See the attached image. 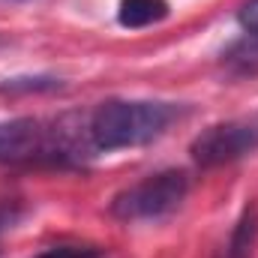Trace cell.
Returning <instances> with one entry per match:
<instances>
[{"label": "cell", "instance_id": "277c9868", "mask_svg": "<svg viewBox=\"0 0 258 258\" xmlns=\"http://www.w3.org/2000/svg\"><path fill=\"white\" fill-rule=\"evenodd\" d=\"M252 150H258V126L246 120H225V123L207 126L189 144V156L198 168L228 165L243 159Z\"/></svg>", "mask_w": 258, "mask_h": 258}, {"label": "cell", "instance_id": "6da1fadb", "mask_svg": "<svg viewBox=\"0 0 258 258\" xmlns=\"http://www.w3.org/2000/svg\"><path fill=\"white\" fill-rule=\"evenodd\" d=\"M183 108L162 99H108L87 117V138L96 153L141 147L165 135Z\"/></svg>", "mask_w": 258, "mask_h": 258}, {"label": "cell", "instance_id": "5b68a950", "mask_svg": "<svg viewBox=\"0 0 258 258\" xmlns=\"http://www.w3.org/2000/svg\"><path fill=\"white\" fill-rule=\"evenodd\" d=\"M255 246H258V204L249 201L243 207L240 219L234 222L228 240L216 252V258H255Z\"/></svg>", "mask_w": 258, "mask_h": 258}, {"label": "cell", "instance_id": "30bf717a", "mask_svg": "<svg viewBox=\"0 0 258 258\" xmlns=\"http://www.w3.org/2000/svg\"><path fill=\"white\" fill-rule=\"evenodd\" d=\"M21 219V204L18 201H0V237Z\"/></svg>", "mask_w": 258, "mask_h": 258}, {"label": "cell", "instance_id": "52a82bcc", "mask_svg": "<svg viewBox=\"0 0 258 258\" xmlns=\"http://www.w3.org/2000/svg\"><path fill=\"white\" fill-rule=\"evenodd\" d=\"M60 87H63V81L54 75H15V78H6L0 84V93L3 96H21V93H51Z\"/></svg>", "mask_w": 258, "mask_h": 258}, {"label": "cell", "instance_id": "ba28073f", "mask_svg": "<svg viewBox=\"0 0 258 258\" xmlns=\"http://www.w3.org/2000/svg\"><path fill=\"white\" fill-rule=\"evenodd\" d=\"M105 249L99 246H84V243H57V246H48L42 249L39 255L33 258H102Z\"/></svg>", "mask_w": 258, "mask_h": 258}, {"label": "cell", "instance_id": "7a4b0ae2", "mask_svg": "<svg viewBox=\"0 0 258 258\" xmlns=\"http://www.w3.org/2000/svg\"><path fill=\"white\" fill-rule=\"evenodd\" d=\"M72 117L39 120L18 117L0 123V165H69L90 147L87 126H72Z\"/></svg>", "mask_w": 258, "mask_h": 258}, {"label": "cell", "instance_id": "3957f363", "mask_svg": "<svg viewBox=\"0 0 258 258\" xmlns=\"http://www.w3.org/2000/svg\"><path fill=\"white\" fill-rule=\"evenodd\" d=\"M189 195V174L183 168H165L147 174L111 198L108 210L120 222H153L174 213Z\"/></svg>", "mask_w": 258, "mask_h": 258}, {"label": "cell", "instance_id": "8992f818", "mask_svg": "<svg viewBox=\"0 0 258 258\" xmlns=\"http://www.w3.org/2000/svg\"><path fill=\"white\" fill-rule=\"evenodd\" d=\"M171 15L168 0H120L117 6V21L126 30H141L150 24H159Z\"/></svg>", "mask_w": 258, "mask_h": 258}, {"label": "cell", "instance_id": "9c48e42d", "mask_svg": "<svg viewBox=\"0 0 258 258\" xmlns=\"http://www.w3.org/2000/svg\"><path fill=\"white\" fill-rule=\"evenodd\" d=\"M237 24L258 39V0H246L240 9H237Z\"/></svg>", "mask_w": 258, "mask_h": 258}]
</instances>
